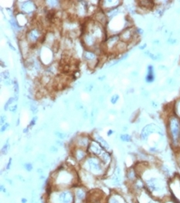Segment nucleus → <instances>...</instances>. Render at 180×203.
Returning a JSON list of instances; mask_svg holds the SVG:
<instances>
[{
  "label": "nucleus",
  "mask_w": 180,
  "mask_h": 203,
  "mask_svg": "<svg viewBox=\"0 0 180 203\" xmlns=\"http://www.w3.org/2000/svg\"><path fill=\"white\" fill-rule=\"evenodd\" d=\"M89 151L92 155H95V156H101V154L104 152L102 150V147L97 143V141L91 143L90 144L89 147Z\"/></svg>",
  "instance_id": "11"
},
{
  "label": "nucleus",
  "mask_w": 180,
  "mask_h": 203,
  "mask_svg": "<svg viewBox=\"0 0 180 203\" xmlns=\"http://www.w3.org/2000/svg\"><path fill=\"white\" fill-rule=\"evenodd\" d=\"M134 31L132 30V29L128 28L123 30L121 33V34H120L119 37H120V40L127 43L130 42L134 38Z\"/></svg>",
  "instance_id": "9"
},
{
  "label": "nucleus",
  "mask_w": 180,
  "mask_h": 203,
  "mask_svg": "<svg viewBox=\"0 0 180 203\" xmlns=\"http://www.w3.org/2000/svg\"><path fill=\"white\" fill-rule=\"evenodd\" d=\"M9 142H7L5 144V146L3 147V148L2 149V154H7V152L9 151Z\"/></svg>",
  "instance_id": "22"
},
{
  "label": "nucleus",
  "mask_w": 180,
  "mask_h": 203,
  "mask_svg": "<svg viewBox=\"0 0 180 203\" xmlns=\"http://www.w3.org/2000/svg\"><path fill=\"white\" fill-rule=\"evenodd\" d=\"M111 133H112V131H111V130H110V131H108V136H109V135H111Z\"/></svg>",
  "instance_id": "39"
},
{
  "label": "nucleus",
  "mask_w": 180,
  "mask_h": 203,
  "mask_svg": "<svg viewBox=\"0 0 180 203\" xmlns=\"http://www.w3.org/2000/svg\"><path fill=\"white\" fill-rule=\"evenodd\" d=\"M15 101V99L14 98H9V100L7 101L5 104V106H4V109L5 110H7V109H9L10 108V106L12 105V103Z\"/></svg>",
  "instance_id": "19"
},
{
  "label": "nucleus",
  "mask_w": 180,
  "mask_h": 203,
  "mask_svg": "<svg viewBox=\"0 0 180 203\" xmlns=\"http://www.w3.org/2000/svg\"><path fill=\"white\" fill-rule=\"evenodd\" d=\"M17 108H18L17 105H13V106H10L9 109H10L12 112H16V111L17 110Z\"/></svg>",
  "instance_id": "29"
},
{
  "label": "nucleus",
  "mask_w": 180,
  "mask_h": 203,
  "mask_svg": "<svg viewBox=\"0 0 180 203\" xmlns=\"http://www.w3.org/2000/svg\"><path fill=\"white\" fill-rule=\"evenodd\" d=\"M104 78H105V76H104V75H103V76H101V77H99V78H98V79H99L100 81H103Z\"/></svg>",
  "instance_id": "37"
},
{
  "label": "nucleus",
  "mask_w": 180,
  "mask_h": 203,
  "mask_svg": "<svg viewBox=\"0 0 180 203\" xmlns=\"http://www.w3.org/2000/svg\"><path fill=\"white\" fill-rule=\"evenodd\" d=\"M118 99H119V95H117V94H115V95H114L111 98V102L112 104L115 105V104L117 103V102L118 101Z\"/></svg>",
  "instance_id": "23"
},
{
  "label": "nucleus",
  "mask_w": 180,
  "mask_h": 203,
  "mask_svg": "<svg viewBox=\"0 0 180 203\" xmlns=\"http://www.w3.org/2000/svg\"><path fill=\"white\" fill-rule=\"evenodd\" d=\"M19 42V48L22 56L24 57V58H27L29 55L30 54V44L26 40V37L25 38H21Z\"/></svg>",
  "instance_id": "8"
},
{
  "label": "nucleus",
  "mask_w": 180,
  "mask_h": 203,
  "mask_svg": "<svg viewBox=\"0 0 180 203\" xmlns=\"http://www.w3.org/2000/svg\"><path fill=\"white\" fill-rule=\"evenodd\" d=\"M121 139L123 141H128V140H130V137H129L128 135H121Z\"/></svg>",
  "instance_id": "27"
},
{
  "label": "nucleus",
  "mask_w": 180,
  "mask_h": 203,
  "mask_svg": "<svg viewBox=\"0 0 180 203\" xmlns=\"http://www.w3.org/2000/svg\"><path fill=\"white\" fill-rule=\"evenodd\" d=\"M30 109L32 110L33 113H36L37 112H38V109H37V106L33 103H32L30 105Z\"/></svg>",
  "instance_id": "24"
},
{
  "label": "nucleus",
  "mask_w": 180,
  "mask_h": 203,
  "mask_svg": "<svg viewBox=\"0 0 180 203\" xmlns=\"http://www.w3.org/2000/svg\"><path fill=\"white\" fill-rule=\"evenodd\" d=\"M13 85H14V92L15 95H18L19 92V83L16 80H15L13 82Z\"/></svg>",
  "instance_id": "20"
},
{
  "label": "nucleus",
  "mask_w": 180,
  "mask_h": 203,
  "mask_svg": "<svg viewBox=\"0 0 180 203\" xmlns=\"http://www.w3.org/2000/svg\"><path fill=\"white\" fill-rule=\"evenodd\" d=\"M50 151H51V152H57V148L55 147H51V148H50Z\"/></svg>",
  "instance_id": "33"
},
{
  "label": "nucleus",
  "mask_w": 180,
  "mask_h": 203,
  "mask_svg": "<svg viewBox=\"0 0 180 203\" xmlns=\"http://www.w3.org/2000/svg\"><path fill=\"white\" fill-rule=\"evenodd\" d=\"M75 106H76V109H81L82 108H83V105H82V103L79 101L76 102V105H75Z\"/></svg>",
  "instance_id": "26"
},
{
  "label": "nucleus",
  "mask_w": 180,
  "mask_h": 203,
  "mask_svg": "<svg viewBox=\"0 0 180 203\" xmlns=\"http://www.w3.org/2000/svg\"><path fill=\"white\" fill-rule=\"evenodd\" d=\"M88 167L90 168L91 171H100L102 169V167L101 165V163L99 161V160H95L94 158H91L87 161Z\"/></svg>",
  "instance_id": "12"
},
{
  "label": "nucleus",
  "mask_w": 180,
  "mask_h": 203,
  "mask_svg": "<svg viewBox=\"0 0 180 203\" xmlns=\"http://www.w3.org/2000/svg\"><path fill=\"white\" fill-rule=\"evenodd\" d=\"M61 197L62 201L65 203H68L70 202V196H69V193H63Z\"/></svg>",
  "instance_id": "18"
},
{
  "label": "nucleus",
  "mask_w": 180,
  "mask_h": 203,
  "mask_svg": "<svg viewBox=\"0 0 180 203\" xmlns=\"http://www.w3.org/2000/svg\"><path fill=\"white\" fill-rule=\"evenodd\" d=\"M46 3L47 6L49 7L50 9H56L57 8H59L60 6V4H61V2H59V1H54V0H50V1H46L45 2Z\"/></svg>",
  "instance_id": "15"
},
{
  "label": "nucleus",
  "mask_w": 180,
  "mask_h": 203,
  "mask_svg": "<svg viewBox=\"0 0 180 203\" xmlns=\"http://www.w3.org/2000/svg\"><path fill=\"white\" fill-rule=\"evenodd\" d=\"M170 131L172 133V137L174 141H176L179 137L180 128L179 123L176 118H172L170 121Z\"/></svg>",
  "instance_id": "7"
},
{
  "label": "nucleus",
  "mask_w": 180,
  "mask_h": 203,
  "mask_svg": "<svg viewBox=\"0 0 180 203\" xmlns=\"http://www.w3.org/2000/svg\"><path fill=\"white\" fill-rule=\"evenodd\" d=\"M92 89H93V85H92V84L89 85L87 86L86 88H85V90H86V91H87V92H91Z\"/></svg>",
  "instance_id": "30"
},
{
  "label": "nucleus",
  "mask_w": 180,
  "mask_h": 203,
  "mask_svg": "<svg viewBox=\"0 0 180 203\" xmlns=\"http://www.w3.org/2000/svg\"><path fill=\"white\" fill-rule=\"evenodd\" d=\"M10 164H11V159L9 160V162L8 164V165H7V168H9V166H10Z\"/></svg>",
  "instance_id": "38"
},
{
  "label": "nucleus",
  "mask_w": 180,
  "mask_h": 203,
  "mask_svg": "<svg viewBox=\"0 0 180 203\" xmlns=\"http://www.w3.org/2000/svg\"><path fill=\"white\" fill-rule=\"evenodd\" d=\"M25 168L26 169V171H30L33 169V165L31 164H25Z\"/></svg>",
  "instance_id": "25"
},
{
  "label": "nucleus",
  "mask_w": 180,
  "mask_h": 203,
  "mask_svg": "<svg viewBox=\"0 0 180 203\" xmlns=\"http://www.w3.org/2000/svg\"><path fill=\"white\" fill-rule=\"evenodd\" d=\"M57 135H58V137L61 138V139H63V138L65 137V134H63L62 133H57Z\"/></svg>",
  "instance_id": "31"
},
{
  "label": "nucleus",
  "mask_w": 180,
  "mask_h": 203,
  "mask_svg": "<svg viewBox=\"0 0 180 203\" xmlns=\"http://www.w3.org/2000/svg\"><path fill=\"white\" fill-rule=\"evenodd\" d=\"M87 156L85 150L83 148H77L76 151L74 152V157L77 161H83Z\"/></svg>",
  "instance_id": "13"
},
{
  "label": "nucleus",
  "mask_w": 180,
  "mask_h": 203,
  "mask_svg": "<svg viewBox=\"0 0 180 203\" xmlns=\"http://www.w3.org/2000/svg\"><path fill=\"white\" fill-rule=\"evenodd\" d=\"M127 47V43H124V42H123V41L120 40L119 43L117 45V47L115 49L114 54H121V53H124V52L126 50Z\"/></svg>",
  "instance_id": "14"
},
{
  "label": "nucleus",
  "mask_w": 180,
  "mask_h": 203,
  "mask_svg": "<svg viewBox=\"0 0 180 203\" xmlns=\"http://www.w3.org/2000/svg\"><path fill=\"white\" fill-rule=\"evenodd\" d=\"M36 117H34L33 119V120L31 121V126H33L34 124H35V123H36Z\"/></svg>",
  "instance_id": "35"
},
{
  "label": "nucleus",
  "mask_w": 180,
  "mask_h": 203,
  "mask_svg": "<svg viewBox=\"0 0 180 203\" xmlns=\"http://www.w3.org/2000/svg\"><path fill=\"white\" fill-rule=\"evenodd\" d=\"M9 47H10V48H12V50H16V49H15V47H14L12 46V43H9Z\"/></svg>",
  "instance_id": "36"
},
{
  "label": "nucleus",
  "mask_w": 180,
  "mask_h": 203,
  "mask_svg": "<svg viewBox=\"0 0 180 203\" xmlns=\"http://www.w3.org/2000/svg\"><path fill=\"white\" fill-rule=\"evenodd\" d=\"M22 202H24V203H25V202H26V199H22Z\"/></svg>",
  "instance_id": "40"
},
{
  "label": "nucleus",
  "mask_w": 180,
  "mask_h": 203,
  "mask_svg": "<svg viewBox=\"0 0 180 203\" xmlns=\"http://www.w3.org/2000/svg\"><path fill=\"white\" fill-rule=\"evenodd\" d=\"M95 139H96V141L98 143V144L104 149H106V150H108L109 149V145L106 142V140H104L102 137H101L100 135H96L95 136Z\"/></svg>",
  "instance_id": "16"
},
{
  "label": "nucleus",
  "mask_w": 180,
  "mask_h": 203,
  "mask_svg": "<svg viewBox=\"0 0 180 203\" xmlns=\"http://www.w3.org/2000/svg\"><path fill=\"white\" fill-rule=\"evenodd\" d=\"M77 197L80 199H83V198L84 197V193L83 192H81V191H78V192H77Z\"/></svg>",
  "instance_id": "28"
},
{
  "label": "nucleus",
  "mask_w": 180,
  "mask_h": 203,
  "mask_svg": "<svg viewBox=\"0 0 180 203\" xmlns=\"http://www.w3.org/2000/svg\"><path fill=\"white\" fill-rule=\"evenodd\" d=\"M83 59L90 68L94 69L99 62L98 54L92 50L85 49L83 52Z\"/></svg>",
  "instance_id": "2"
},
{
  "label": "nucleus",
  "mask_w": 180,
  "mask_h": 203,
  "mask_svg": "<svg viewBox=\"0 0 180 203\" xmlns=\"http://www.w3.org/2000/svg\"><path fill=\"white\" fill-rule=\"evenodd\" d=\"M25 37L30 45H36L41 40L42 37H44V36L43 35L42 29L39 27L35 26L29 29L26 33Z\"/></svg>",
  "instance_id": "1"
},
{
  "label": "nucleus",
  "mask_w": 180,
  "mask_h": 203,
  "mask_svg": "<svg viewBox=\"0 0 180 203\" xmlns=\"http://www.w3.org/2000/svg\"><path fill=\"white\" fill-rule=\"evenodd\" d=\"M121 2L116 1V0H104V1L100 2V6L101 10H103L104 12H107L110 10L116 9Z\"/></svg>",
  "instance_id": "6"
},
{
  "label": "nucleus",
  "mask_w": 180,
  "mask_h": 203,
  "mask_svg": "<svg viewBox=\"0 0 180 203\" xmlns=\"http://www.w3.org/2000/svg\"><path fill=\"white\" fill-rule=\"evenodd\" d=\"M5 116H2V117H1V122H2V123H5Z\"/></svg>",
  "instance_id": "34"
},
{
  "label": "nucleus",
  "mask_w": 180,
  "mask_h": 203,
  "mask_svg": "<svg viewBox=\"0 0 180 203\" xmlns=\"http://www.w3.org/2000/svg\"><path fill=\"white\" fill-rule=\"evenodd\" d=\"M120 41V37L118 35H111L109 36L108 38L104 42V49L105 51H107L108 53L110 54H114V51L115 47H117L118 43Z\"/></svg>",
  "instance_id": "5"
},
{
  "label": "nucleus",
  "mask_w": 180,
  "mask_h": 203,
  "mask_svg": "<svg viewBox=\"0 0 180 203\" xmlns=\"http://www.w3.org/2000/svg\"><path fill=\"white\" fill-rule=\"evenodd\" d=\"M146 81L148 82H152L154 81V72H153V68L152 66L148 67V72L146 77Z\"/></svg>",
  "instance_id": "17"
},
{
  "label": "nucleus",
  "mask_w": 180,
  "mask_h": 203,
  "mask_svg": "<svg viewBox=\"0 0 180 203\" xmlns=\"http://www.w3.org/2000/svg\"><path fill=\"white\" fill-rule=\"evenodd\" d=\"M17 12H22L25 15H30L36 12V5L33 1H18Z\"/></svg>",
  "instance_id": "3"
},
{
  "label": "nucleus",
  "mask_w": 180,
  "mask_h": 203,
  "mask_svg": "<svg viewBox=\"0 0 180 203\" xmlns=\"http://www.w3.org/2000/svg\"><path fill=\"white\" fill-rule=\"evenodd\" d=\"M2 78H3L5 81L10 79V74H9V71H2Z\"/></svg>",
  "instance_id": "21"
},
{
  "label": "nucleus",
  "mask_w": 180,
  "mask_h": 203,
  "mask_svg": "<svg viewBox=\"0 0 180 203\" xmlns=\"http://www.w3.org/2000/svg\"><path fill=\"white\" fill-rule=\"evenodd\" d=\"M94 17V21H96L97 22H98V23L101 24L102 26H104V27H105L106 24L108 23V19L106 13L104 12L103 10H101L99 12H96Z\"/></svg>",
  "instance_id": "10"
},
{
  "label": "nucleus",
  "mask_w": 180,
  "mask_h": 203,
  "mask_svg": "<svg viewBox=\"0 0 180 203\" xmlns=\"http://www.w3.org/2000/svg\"><path fill=\"white\" fill-rule=\"evenodd\" d=\"M8 126H9V124H8V123H5V125H3V126H2V132H3L4 130H5Z\"/></svg>",
  "instance_id": "32"
},
{
  "label": "nucleus",
  "mask_w": 180,
  "mask_h": 203,
  "mask_svg": "<svg viewBox=\"0 0 180 203\" xmlns=\"http://www.w3.org/2000/svg\"><path fill=\"white\" fill-rule=\"evenodd\" d=\"M40 57H41V63L43 64H50L53 62V60L54 57V51L52 50V47L47 46H44L40 52Z\"/></svg>",
  "instance_id": "4"
}]
</instances>
